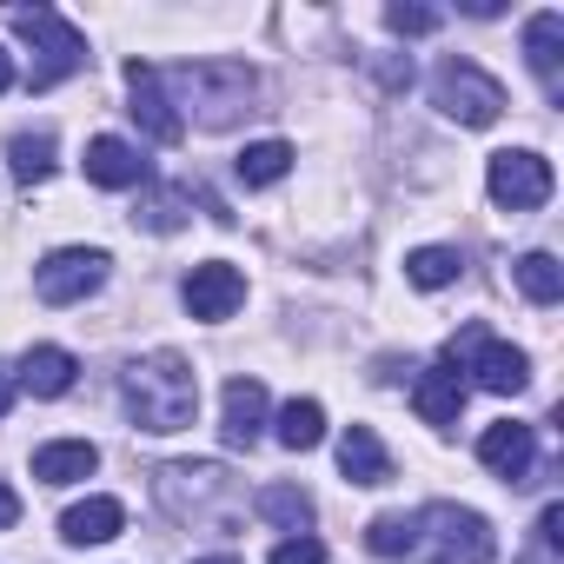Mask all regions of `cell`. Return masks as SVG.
Returning <instances> with one entry per match:
<instances>
[{
  "label": "cell",
  "mask_w": 564,
  "mask_h": 564,
  "mask_svg": "<svg viewBox=\"0 0 564 564\" xmlns=\"http://www.w3.org/2000/svg\"><path fill=\"white\" fill-rule=\"evenodd\" d=\"M120 392H127V412L140 432H186L193 412H199V379L180 352H147L120 372Z\"/></svg>",
  "instance_id": "1"
},
{
  "label": "cell",
  "mask_w": 564,
  "mask_h": 564,
  "mask_svg": "<svg viewBox=\"0 0 564 564\" xmlns=\"http://www.w3.org/2000/svg\"><path fill=\"white\" fill-rule=\"evenodd\" d=\"M14 34L34 47V80H28L34 94L74 80V74L87 67V41H80V28H67L54 8H14Z\"/></svg>",
  "instance_id": "2"
},
{
  "label": "cell",
  "mask_w": 564,
  "mask_h": 564,
  "mask_svg": "<svg viewBox=\"0 0 564 564\" xmlns=\"http://www.w3.org/2000/svg\"><path fill=\"white\" fill-rule=\"evenodd\" d=\"M180 87L193 94V107H199L206 127H232L239 107H252L259 74L246 61H199V67H180Z\"/></svg>",
  "instance_id": "3"
},
{
  "label": "cell",
  "mask_w": 564,
  "mask_h": 564,
  "mask_svg": "<svg viewBox=\"0 0 564 564\" xmlns=\"http://www.w3.org/2000/svg\"><path fill=\"white\" fill-rule=\"evenodd\" d=\"M419 544H425L432 564H491V551H498L491 524L478 511H458V505L419 511Z\"/></svg>",
  "instance_id": "4"
},
{
  "label": "cell",
  "mask_w": 564,
  "mask_h": 564,
  "mask_svg": "<svg viewBox=\"0 0 564 564\" xmlns=\"http://www.w3.org/2000/svg\"><path fill=\"white\" fill-rule=\"evenodd\" d=\"M432 100L458 120V127H491L498 113H505V87L485 74V67H471V61H438V74H432Z\"/></svg>",
  "instance_id": "5"
},
{
  "label": "cell",
  "mask_w": 564,
  "mask_h": 564,
  "mask_svg": "<svg viewBox=\"0 0 564 564\" xmlns=\"http://www.w3.org/2000/svg\"><path fill=\"white\" fill-rule=\"evenodd\" d=\"M107 252L100 246H61V252H47L41 265H34V293L47 300V306H80L87 293H100L107 286Z\"/></svg>",
  "instance_id": "6"
},
{
  "label": "cell",
  "mask_w": 564,
  "mask_h": 564,
  "mask_svg": "<svg viewBox=\"0 0 564 564\" xmlns=\"http://www.w3.org/2000/svg\"><path fill=\"white\" fill-rule=\"evenodd\" d=\"M160 505L173 518H226L232 511V478L226 465H166L160 471Z\"/></svg>",
  "instance_id": "7"
},
{
  "label": "cell",
  "mask_w": 564,
  "mask_h": 564,
  "mask_svg": "<svg viewBox=\"0 0 564 564\" xmlns=\"http://www.w3.org/2000/svg\"><path fill=\"white\" fill-rule=\"evenodd\" d=\"M485 186H491V199H498L505 213H531V206L551 199V160L531 153V147H505V153H491Z\"/></svg>",
  "instance_id": "8"
},
{
  "label": "cell",
  "mask_w": 564,
  "mask_h": 564,
  "mask_svg": "<svg viewBox=\"0 0 564 564\" xmlns=\"http://www.w3.org/2000/svg\"><path fill=\"white\" fill-rule=\"evenodd\" d=\"M239 306H246V272H239V265L206 259V265L186 272V313H193V319L219 326V319H232Z\"/></svg>",
  "instance_id": "9"
},
{
  "label": "cell",
  "mask_w": 564,
  "mask_h": 564,
  "mask_svg": "<svg viewBox=\"0 0 564 564\" xmlns=\"http://www.w3.org/2000/svg\"><path fill=\"white\" fill-rule=\"evenodd\" d=\"M127 87H133V120H140V133L147 140H160V147H180V133H186V120L173 113V94H166V80L147 67V61H127Z\"/></svg>",
  "instance_id": "10"
},
{
  "label": "cell",
  "mask_w": 564,
  "mask_h": 564,
  "mask_svg": "<svg viewBox=\"0 0 564 564\" xmlns=\"http://www.w3.org/2000/svg\"><path fill=\"white\" fill-rule=\"evenodd\" d=\"M465 366L458 359H432L425 372H419V386H412V405H419V419L425 425H458V412H465Z\"/></svg>",
  "instance_id": "11"
},
{
  "label": "cell",
  "mask_w": 564,
  "mask_h": 564,
  "mask_svg": "<svg viewBox=\"0 0 564 564\" xmlns=\"http://www.w3.org/2000/svg\"><path fill=\"white\" fill-rule=\"evenodd\" d=\"M531 458H538V438H531V425H518V419H498V425H485V438H478V465H485L491 478H505V485H524Z\"/></svg>",
  "instance_id": "12"
},
{
  "label": "cell",
  "mask_w": 564,
  "mask_h": 564,
  "mask_svg": "<svg viewBox=\"0 0 564 564\" xmlns=\"http://www.w3.org/2000/svg\"><path fill=\"white\" fill-rule=\"evenodd\" d=\"M471 339V379L485 386V392H498V399H511V392H524L531 386V359L518 352V346H498V339H485V333H465Z\"/></svg>",
  "instance_id": "13"
},
{
  "label": "cell",
  "mask_w": 564,
  "mask_h": 564,
  "mask_svg": "<svg viewBox=\"0 0 564 564\" xmlns=\"http://www.w3.org/2000/svg\"><path fill=\"white\" fill-rule=\"evenodd\" d=\"M87 180H94V186L127 193V186H147V160H140V147H127V140L100 133V140H87Z\"/></svg>",
  "instance_id": "14"
},
{
  "label": "cell",
  "mask_w": 564,
  "mask_h": 564,
  "mask_svg": "<svg viewBox=\"0 0 564 564\" xmlns=\"http://www.w3.org/2000/svg\"><path fill=\"white\" fill-rule=\"evenodd\" d=\"M219 432H226L232 452L259 445V432H265V386L259 379H226V419H219Z\"/></svg>",
  "instance_id": "15"
},
{
  "label": "cell",
  "mask_w": 564,
  "mask_h": 564,
  "mask_svg": "<svg viewBox=\"0 0 564 564\" xmlns=\"http://www.w3.org/2000/svg\"><path fill=\"white\" fill-rule=\"evenodd\" d=\"M74 379H80V359L61 352V346H34L14 372V386L34 392V399H61V392H74Z\"/></svg>",
  "instance_id": "16"
},
{
  "label": "cell",
  "mask_w": 564,
  "mask_h": 564,
  "mask_svg": "<svg viewBox=\"0 0 564 564\" xmlns=\"http://www.w3.org/2000/svg\"><path fill=\"white\" fill-rule=\"evenodd\" d=\"M557 54H564V14H531L524 21V61H531V74H538V87L557 100Z\"/></svg>",
  "instance_id": "17"
},
{
  "label": "cell",
  "mask_w": 564,
  "mask_h": 564,
  "mask_svg": "<svg viewBox=\"0 0 564 564\" xmlns=\"http://www.w3.org/2000/svg\"><path fill=\"white\" fill-rule=\"evenodd\" d=\"M339 471H346L352 485H386V478H392V452L379 445L372 425H346V438H339Z\"/></svg>",
  "instance_id": "18"
},
{
  "label": "cell",
  "mask_w": 564,
  "mask_h": 564,
  "mask_svg": "<svg viewBox=\"0 0 564 564\" xmlns=\"http://www.w3.org/2000/svg\"><path fill=\"white\" fill-rule=\"evenodd\" d=\"M94 465H100V452L87 438H54V445L34 452V478L41 485H80V478H94Z\"/></svg>",
  "instance_id": "19"
},
{
  "label": "cell",
  "mask_w": 564,
  "mask_h": 564,
  "mask_svg": "<svg viewBox=\"0 0 564 564\" xmlns=\"http://www.w3.org/2000/svg\"><path fill=\"white\" fill-rule=\"evenodd\" d=\"M127 531V505L120 498H87V505H74L67 518H61V538L67 544H107V538H120Z\"/></svg>",
  "instance_id": "20"
},
{
  "label": "cell",
  "mask_w": 564,
  "mask_h": 564,
  "mask_svg": "<svg viewBox=\"0 0 564 564\" xmlns=\"http://www.w3.org/2000/svg\"><path fill=\"white\" fill-rule=\"evenodd\" d=\"M272 432H279V445H286V452H313L326 438V405L319 399H286Z\"/></svg>",
  "instance_id": "21"
},
{
  "label": "cell",
  "mask_w": 564,
  "mask_h": 564,
  "mask_svg": "<svg viewBox=\"0 0 564 564\" xmlns=\"http://www.w3.org/2000/svg\"><path fill=\"white\" fill-rule=\"evenodd\" d=\"M232 173H239L246 186H279V180L293 173V147H286V140H252V147L232 160Z\"/></svg>",
  "instance_id": "22"
},
{
  "label": "cell",
  "mask_w": 564,
  "mask_h": 564,
  "mask_svg": "<svg viewBox=\"0 0 564 564\" xmlns=\"http://www.w3.org/2000/svg\"><path fill=\"white\" fill-rule=\"evenodd\" d=\"M511 272H518V293H524L531 306H557V300H564V265H557L551 252H524Z\"/></svg>",
  "instance_id": "23"
},
{
  "label": "cell",
  "mask_w": 564,
  "mask_h": 564,
  "mask_svg": "<svg viewBox=\"0 0 564 564\" xmlns=\"http://www.w3.org/2000/svg\"><path fill=\"white\" fill-rule=\"evenodd\" d=\"M259 518H272L279 531L306 538V531H313V498H306L300 485H265V491H259Z\"/></svg>",
  "instance_id": "24"
},
{
  "label": "cell",
  "mask_w": 564,
  "mask_h": 564,
  "mask_svg": "<svg viewBox=\"0 0 564 564\" xmlns=\"http://www.w3.org/2000/svg\"><path fill=\"white\" fill-rule=\"evenodd\" d=\"M366 551H372V557H405V551H419V511H386V518H372V524H366Z\"/></svg>",
  "instance_id": "25"
},
{
  "label": "cell",
  "mask_w": 564,
  "mask_h": 564,
  "mask_svg": "<svg viewBox=\"0 0 564 564\" xmlns=\"http://www.w3.org/2000/svg\"><path fill=\"white\" fill-rule=\"evenodd\" d=\"M8 166H14L21 186H41L54 173V133H14L8 140Z\"/></svg>",
  "instance_id": "26"
},
{
  "label": "cell",
  "mask_w": 564,
  "mask_h": 564,
  "mask_svg": "<svg viewBox=\"0 0 564 564\" xmlns=\"http://www.w3.org/2000/svg\"><path fill=\"white\" fill-rule=\"evenodd\" d=\"M405 279L419 293H438V286L458 279V252L452 246H419V252H405Z\"/></svg>",
  "instance_id": "27"
},
{
  "label": "cell",
  "mask_w": 564,
  "mask_h": 564,
  "mask_svg": "<svg viewBox=\"0 0 564 564\" xmlns=\"http://www.w3.org/2000/svg\"><path fill=\"white\" fill-rule=\"evenodd\" d=\"M186 206H193V186H160V193L140 199L133 219H140L147 232H180V226H186Z\"/></svg>",
  "instance_id": "28"
},
{
  "label": "cell",
  "mask_w": 564,
  "mask_h": 564,
  "mask_svg": "<svg viewBox=\"0 0 564 564\" xmlns=\"http://www.w3.org/2000/svg\"><path fill=\"white\" fill-rule=\"evenodd\" d=\"M386 28L405 34V41H419V34H438L445 14H438V8H419V0H392V8H386Z\"/></svg>",
  "instance_id": "29"
},
{
  "label": "cell",
  "mask_w": 564,
  "mask_h": 564,
  "mask_svg": "<svg viewBox=\"0 0 564 564\" xmlns=\"http://www.w3.org/2000/svg\"><path fill=\"white\" fill-rule=\"evenodd\" d=\"M265 564H326V544L306 531V538H286V544H272V557Z\"/></svg>",
  "instance_id": "30"
},
{
  "label": "cell",
  "mask_w": 564,
  "mask_h": 564,
  "mask_svg": "<svg viewBox=\"0 0 564 564\" xmlns=\"http://www.w3.org/2000/svg\"><path fill=\"white\" fill-rule=\"evenodd\" d=\"M538 538H544V544H564V505H544V518H538Z\"/></svg>",
  "instance_id": "31"
},
{
  "label": "cell",
  "mask_w": 564,
  "mask_h": 564,
  "mask_svg": "<svg viewBox=\"0 0 564 564\" xmlns=\"http://www.w3.org/2000/svg\"><path fill=\"white\" fill-rule=\"evenodd\" d=\"M14 392H21V386H14V372H8V366H0V419H8V412H14Z\"/></svg>",
  "instance_id": "32"
},
{
  "label": "cell",
  "mask_w": 564,
  "mask_h": 564,
  "mask_svg": "<svg viewBox=\"0 0 564 564\" xmlns=\"http://www.w3.org/2000/svg\"><path fill=\"white\" fill-rule=\"evenodd\" d=\"M14 518H21V498H14V491H8V485H0V531H8V524H14Z\"/></svg>",
  "instance_id": "33"
},
{
  "label": "cell",
  "mask_w": 564,
  "mask_h": 564,
  "mask_svg": "<svg viewBox=\"0 0 564 564\" xmlns=\"http://www.w3.org/2000/svg\"><path fill=\"white\" fill-rule=\"evenodd\" d=\"M14 87V61H8V47H0V94Z\"/></svg>",
  "instance_id": "34"
},
{
  "label": "cell",
  "mask_w": 564,
  "mask_h": 564,
  "mask_svg": "<svg viewBox=\"0 0 564 564\" xmlns=\"http://www.w3.org/2000/svg\"><path fill=\"white\" fill-rule=\"evenodd\" d=\"M199 564H239V557H232V551H219V557H199Z\"/></svg>",
  "instance_id": "35"
}]
</instances>
